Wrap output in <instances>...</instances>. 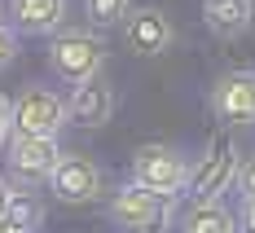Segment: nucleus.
<instances>
[{
    "instance_id": "f257e3e1",
    "label": "nucleus",
    "mask_w": 255,
    "mask_h": 233,
    "mask_svg": "<svg viewBox=\"0 0 255 233\" xmlns=\"http://www.w3.org/2000/svg\"><path fill=\"white\" fill-rule=\"evenodd\" d=\"M238 163H242V150L233 145V136L216 132L198 154V163H189V181H185L189 203H220L225 189H233L238 181Z\"/></svg>"
},
{
    "instance_id": "f03ea898",
    "label": "nucleus",
    "mask_w": 255,
    "mask_h": 233,
    "mask_svg": "<svg viewBox=\"0 0 255 233\" xmlns=\"http://www.w3.org/2000/svg\"><path fill=\"white\" fill-rule=\"evenodd\" d=\"M185 181H189V158L176 145H163V141H150L132 154V185L150 189L158 198H180L185 194Z\"/></svg>"
},
{
    "instance_id": "7ed1b4c3",
    "label": "nucleus",
    "mask_w": 255,
    "mask_h": 233,
    "mask_svg": "<svg viewBox=\"0 0 255 233\" xmlns=\"http://www.w3.org/2000/svg\"><path fill=\"white\" fill-rule=\"evenodd\" d=\"M66 128V97L44 84H26L9 102V136H57Z\"/></svg>"
},
{
    "instance_id": "20e7f679",
    "label": "nucleus",
    "mask_w": 255,
    "mask_h": 233,
    "mask_svg": "<svg viewBox=\"0 0 255 233\" xmlns=\"http://www.w3.org/2000/svg\"><path fill=\"white\" fill-rule=\"evenodd\" d=\"M172 203L176 198H158V194L128 181L110 194L106 211H110V225H119L128 233H163L172 225Z\"/></svg>"
},
{
    "instance_id": "39448f33",
    "label": "nucleus",
    "mask_w": 255,
    "mask_h": 233,
    "mask_svg": "<svg viewBox=\"0 0 255 233\" xmlns=\"http://www.w3.org/2000/svg\"><path fill=\"white\" fill-rule=\"evenodd\" d=\"M106 66V44L93 31H57L49 44V71L66 84H84V79L102 75Z\"/></svg>"
},
{
    "instance_id": "423d86ee",
    "label": "nucleus",
    "mask_w": 255,
    "mask_h": 233,
    "mask_svg": "<svg viewBox=\"0 0 255 233\" xmlns=\"http://www.w3.org/2000/svg\"><path fill=\"white\" fill-rule=\"evenodd\" d=\"M57 158H62L57 136H9V141H4V172H9L4 181L9 185H26V189L49 185Z\"/></svg>"
},
{
    "instance_id": "0eeeda50",
    "label": "nucleus",
    "mask_w": 255,
    "mask_h": 233,
    "mask_svg": "<svg viewBox=\"0 0 255 233\" xmlns=\"http://www.w3.org/2000/svg\"><path fill=\"white\" fill-rule=\"evenodd\" d=\"M49 194L57 203H66V207H84V203H97L106 194V172L97 158L88 154H62L57 158V167H53L49 176Z\"/></svg>"
},
{
    "instance_id": "6e6552de",
    "label": "nucleus",
    "mask_w": 255,
    "mask_h": 233,
    "mask_svg": "<svg viewBox=\"0 0 255 233\" xmlns=\"http://www.w3.org/2000/svg\"><path fill=\"white\" fill-rule=\"evenodd\" d=\"M172 40H176V26H172V18H167L163 9H154V4L128 9L124 44L136 53V57H163V53L172 49Z\"/></svg>"
},
{
    "instance_id": "1a4fd4ad",
    "label": "nucleus",
    "mask_w": 255,
    "mask_h": 233,
    "mask_svg": "<svg viewBox=\"0 0 255 233\" xmlns=\"http://www.w3.org/2000/svg\"><path fill=\"white\" fill-rule=\"evenodd\" d=\"M211 115L220 123H255V71H225L216 79Z\"/></svg>"
},
{
    "instance_id": "9d476101",
    "label": "nucleus",
    "mask_w": 255,
    "mask_h": 233,
    "mask_svg": "<svg viewBox=\"0 0 255 233\" xmlns=\"http://www.w3.org/2000/svg\"><path fill=\"white\" fill-rule=\"evenodd\" d=\"M110 119H115V88H110L102 75L84 79V84H71V97H66V123H79V128H106Z\"/></svg>"
},
{
    "instance_id": "9b49d317",
    "label": "nucleus",
    "mask_w": 255,
    "mask_h": 233,
    "mask_svg": "<svg viewBox=\"0 0 255 233\" xmlns=\"http://www.w3.org/2000/svg\"><path fill=\"white\" fill-rule=\"evenodd\" d=\"M66 22V0H9V26L18 35H53Z\"/></svg>"
},
{
    "instance_id": "f8f14e48",
    "label": "nucleus",
    "mask_w": 255,
    "mask_h": 233,
    "mask_svg": "<svg viewBox=\"0 0 255 233\" xmlns=\"http://www.w3.org/2000/svg\"><path fill=\"white\" fill-rule=\"evenodd\" d=\"M203 22L220 40H242L255 22V0H203Z\"/></svg>"
},
{
    "instance_id": "ddd939ff",
    "label": "nucleus",
    "mask_w": 255,
    "mask_h": 233,
    "mask_svg": "<svg viewBox=\"0 0 255 233\" xmlns=\"http://www.w3.org/2000/svg\"><path fill=\"white\" fill-rule=\"evenodd\" d=\"M44 198L35 194V189H26V185H9V203H4V225L13 233H40L44 229Z\"/></svg>"
},
{
    "instance_id": "4468645a",
    "label": "nucleus",
    "mask_w": 255,
    "mask_h": 233,
    "mask_svg": "<svg viewBox=\"0 0 255 233\" xmlns=\"http://www.w3.org/2000/svg\"><path fill=\"white\" fill-rule=\"evenodd\" d=\"M176 225H180V233H233L238 229L225 203H189Z\"/></svg>"
},
{
    "instance_id": "2eb2a0df",
    "label": "nucleus",
    "mask_w": 255,
    "mask_h": 233,
    "mask_svg": "<svg viewBox=\"0 0 255 233\" xmlns=\"http://www.w3.org/2000/svg\"><path fill=\"white\" fill-rule=\"evenodd\" d=\"M128 9H132V0H84V13H88V22L97 26V31L124 26Z\"/></svg>"
},
{
    "instance_id": "dca6fc26",
    "label": "nucleus",
    "mask_w": 255,
    "mask_h": 233,
    "mask_svg": "<svg viewBox=\"0 0 255 233\" xmlns=\"http://www.w3.org/2000/svg\"><path fill=\"white\" fill-rule=\"evenodd\" d=\"M238 194H242V198H255V154H247L242 158V163H238Z\"/></svg>"
},
{
    "instance_id": "f3484780",
    "label": "nucleus",
    "mask_w": 255,
    "mask_h": 233,
    "mask_svg": "<svg viewBox=\"0 0 255 233\" xmlns=\"http://www.w3.org/2000/svg\"><path fill=\"white\" fill-rule=\"evenodd\" d=\"M13 57H18V31L9 22H0V71H4Z\"/></svg>"
},
{
    "instance_id": "a211bd4d",
    "label": "nucleus",
    "mask_w": 255,
    "mask_h": 233,
    "mask_svg": "<svg viewBox=\"0 0 255 233\" xmlns=\"http://www.w3.org/2000/svg\"><path fill=\"white\" fill-rule=\"evenodd\" d=\"M238 233H255V198H242V211H238Z\"/></svg>"
},
{
    "instance_id": "6ab92c4d",
    "label": "nucleus",
    "mask_w": 255,
    "mask_h": 233,
    "mask_svg": "<svg viewBox=\"0 0 255 233\" xmlns=\"http://www.w3.org/2000/svg\"><path fill=\"white\" fill-rule=\"evenodd\" d=\"M4 141H9V97L0 93V150H4Z\"/></svg>"
},
{
    "instance_id": "aec40b11",
    "label": "nucleus",
    "mask_w": 255,
    "mask_h": 233,
    "mask_svg": "<svg viewBox=\"0 0 255 233\" xmlns=\"http://www.w3.org/2000/svg\"><path fill=\"white\" fill-rule=\"evenodd\" d=\"M4 203H9V181L0 176V216H4Z\"/></svg>"
},
{
    "instance_id": "412c9836",
    "label": "nucleus",
    "mask_w": 255,
    "mask_h": 233,
    "mask_svg": "<svg viewBox=\"0 0 255 233\" xmlns=\"http://www.w3.org/2000/svg\"><path fill=\"white\" fill-rule=\"evenodd\" d=\"M0 233H13V229H9V225H4V220H0Z\"/></svg>"
},
{
    "instance_id": "4be33fe9",
    "label": "nucleus",
    "mask_w": 255,
    "mask_h": 233,
    "mask_svg": "<svg viewBox=\"0 0 255 233\" xmlns=\"http://www.w3.org/2000/svg\"><path fill=\"white\" fill-rule=\"evenodd\" d=\"M0 22H4V0H0Z\"/></svg>"
},
{
    "instance_id": "5701e85b",
    "label": "nucleus",
    "mask_w": 255,
    "mask_h": 233,
    "mask_svg": "<svg viewBox=\"0 0 255 233\" xmlns=\"http://www.w3.org/2000/svg\"><path fill=\"white\" fill-rule=\"evenodd\" d=\"M233 233H238V229H233Z\"/></svg>"
}]
</instances>
